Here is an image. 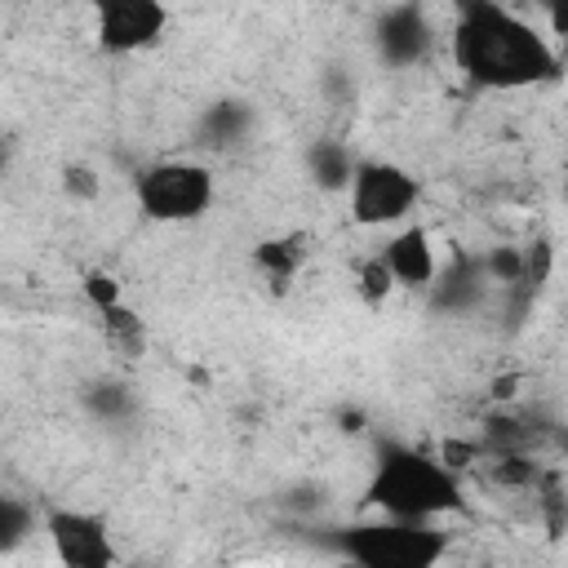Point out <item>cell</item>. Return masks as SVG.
I'll return each mask as SVG.
<instances>
[{"mask_svg":"<svg viewBox=\"0 0 568 568\" xmlns=\"http://www.w3.org/2000/svg\"><path fill=\"white\" fill-rule=\"evenodd\" d=\"M453 58L475 89H528L559 75V53L550 40L528 18L493 0L462 4L453 27Z\"/></svg>","mask_w":568,"mask_h":568,"instance_id":"1","label":"cell"},{"mask_svg":"<svg viewBox=\"0 0 568 568\" xmlns=\"http://www.w3.org/2000/svg\"><path fill=\"white\" fill-rule=\"evenodd\" d=\"M364 501L382 519H404V524H430L439 515H453L466 506L462 479L426 448L413 444H382L373 475L364 484Z\"/></svg>","mask_w":568,"mask_h":568,"instance_id":"2","label":"cell"},{"mask_svg":"<svg viewBox=\"0 0 568 568\" xmlns=\"http://www.w3.org/2000/svg\"><path fill=\"white\" fill-rule=\"evenodd\" d=\"M337 550L351 568H439L448 555V532L435 524H404V519H373L351 524L337 537Z\"/></svg>","mask_w":568,"mask_h":568,"instance_id":"3","label":"cell"},{"mask_svg":"<svg viewBox=\"0 0 568 568\" xmlns=\"http://www.w3.org/2000/svg\"><path fill=\"white\" fill-rule=\"evenodd\" d=\"M133 195H138V209L151 217V222H195L213 209V169L200 164V160H155L146 169H138L133 178Z\"/></svg>","mask_w":568,"mask_h":568,"instance_id":"4","label":"cell"},{"mask_svg":"<svg viewBox=\"0 0 568 568\" xmlns=\"http://www.w3.org/2000/svg\"><path fill=\"white\" fill-rule=\"evenodd\" d=\"M346 200H351V217L359 226H390L417 209L422 182L390 160H355Z\"/></svg>","mask_w":568,"mask_h":568,"instance_id":"5","label":"cell"},{"mask_svg":"<svg viewBox=\"0 0 568 568\" xmlns=\"http://www.w3.org/2000/svg\"><path fill=\"white\" fill-rule=\"evenodd\" d=\"M164 27H169V9L160 0H102L93 9V36L106 53L155 49Z\"/></svg>","mask_w":568,"mask_h":568,"instance_id":"6","label":"cell"},{"mask_svg":"<svg viewBox=\"0 0 568 568\" xmlns=\"http://www.w3.org/2000/svg\"><path fill=\"white\" fill-rule=\"evenodd\" d=\"M44 532L62 568H115V541L98 515L58 506L44 515Z\"/></svg>","mask_w":568,"mask_h":568,"instance_id":"7","label":"cell"},{"mask_svg":"<svg viewBox=\"0 0 568 568\" xmlns=\"http://www.w3.org/2000/svg\"><path fill=\"white\" fill-rule=\"evenodd\" d=\"M430 18L422 4H395L382 9L373 22V44L386 67H417L430 53Z\"/></svg>","mask_w":568,"mask_h":568,"instance_id":"8","label":"cell"},{"mask_svg":"<svg viewBox=\"0 0 568 568\" xmlns=\"http://www.w3.org/2000/svg\"><path fill=\"white\" fill-rule=\"evenodd\" d=\"M377 257L386 262L390 280L404 284V288H430V280H435V271H439L435 244H430L426 226H404V231H395V235L382 244Z\"/></svg>","mask_w":568,"mask_h":568,"instance_id":"9","label":"cell"},{"mask_svg":"<svg viewBox=\"0 0 568 568\" xmlns=\"http://www.w3.org/2000/svg\"><path fill=\"white\" fill-rule=\"evenodd\" d=\"M484 288H488V280L479 271V257H462V253L444 271H435V280H430V293H435L439 311H466V306H475V297Z\"/></svg>","mask_w":568,"mask_h":568,"instance_id":"10","label":"cell"},{"mask_svg":"<svg viewBox=\"0 0 568 568\" xmlns=\"http://www.w3.org/2000/svg\"><path fill=\"white\" fill-rule=\"evenodd\" d=\"M302 244H306L302 235H275V240H262V244L253 248V266L266 275V284H271L275 293L293 284V275H297V266H302V257H306Z\"/></svg>","mask_w":568,"mask_h":568,"instance_id":"11","label":"cell"},{"mask_svg":"<svg viewBox=\"0 0 568 568\" xmlns=\"http://www.w3.org/2000/svg\"><path fill=\"white\" fill-rule=\"evenodd\" d=\"M93 315H98V324H102V333H106V342L115 351H124V355H142L146 351V328L124 302H111V306H102Z\"/></svg>","mask_w":568,"mask_h":568,"instance_id":"12","label":"cell"},{"mask_svg":"<svg viewBox=\"0 0 568 568\" xmlns=\"http://www.w3.org/2000/svg\"><path fill=\"white\" fill-rule=\"evenodd\" d=\"M248 111L240 106V102H217V106H209L204 111V120H200V142L204 146H231L244 129H248Z\"/></svg>","mask_w":568,"mask_h":568,"instance_id":"13","label":"cell"},{"mask_svg":"<svg viewBox=\"0 0 568 568\" xmlns=\"http://www.w3.org/2000/svg\"><path fill=\"white\" fill-rule=\"evenodd\" d=\"M306 164H311L315 182L328 186V191H342L351 182V169H355V160H351V151L342 142H315L306 151Z\"/></svg>","mask_w":568,"mask_h":568,"instance_id":"14","label":"cell"},{"mask_svg":"<svg viewBox=\"0 0 568 568\" xmlns=\"http://www.w3.org/2000/svg\"><path fill=\"white\" fill-rule=\"evenodd\" d=\"M31 532H36V510H31L22 497L0 493V555L18 550Z\"/></svg>","mask_w":568,"mask_h":568,"instance_id":"15","label":"cell"},{"mask_svg":"<svg viewBox=\"0 0 568 568\" xmlns=\"http://www.w3.org/2000/svg\"><path fill=\"white\" fill-rule=\"evenodd\" d=\"M524 266H528V253H524V248H510V244L488 248V253L479 257L484 280H488V284H506V288L524 284Z\"/></svg>","mask_w":568,"mask_h":568,"instance_id":"16","label":"cell"},{"mask_svg":"<svg viewBox=\"0 0 568 568\" xmlns=\"http://www.w3.org/2000/svg\"><path fill=\"white\" fill-rule=\"evenodd\" d=\"M390 288H395V280H390V271H386V262L382 257H368L364 266H359V293H364V302H386L390 297Z\"/></svg>","mask_w":568,"mask_h":568,"instance_id":"17","label":"cell"},{"mask_svg":"<svg viewBox=\"0 0 568 568\" xmlns=\"http://www.w3.org/2000/svg\"><path fill=\"white\" fill-rule=\"evenodd\" d=\"M129 395H124V386H115V382H98L93 390H89V408L98 413V417H124L129 413Z\"/></svg>","mask_w":568,"mask_h":568,"instance_id":"18","label":"cell"},{"mask_svg":"<svg viewBox=\"0 0 568 568\" xmlns=\"http://www.w3.org/2000/svg\"><path fill=\"white\" fill-rule=\"evenodd\" d=\"M435 457H439V462H444V466L457 475V470L475 466V457H484V453H479V444H475V439H444Z\"/></svg>","mask_w":568,"mask_h":568,"instance_id":"19","label":"cell"},{"mask_svg":"<svg viewBox=\"0 0 568 568\" xmlns=\"http://www.w3.org/2000/svg\"><path fill=\"white\" fill-rule=\"evenodd\" d=\"M84 297H89L93 311H102V306H111V302H124V297H120V284H115L111 275H102V271H89V275H84Z\"/></svg>","mask_w":568,"mask_h":568,"instance_id":"20","label":"cell"},{"mask_svg":"<svg viewBox=\"0 0 568 568\" xmlns=\"http://www.w3.org/2000/svg\"><path fill=\"white\" fill-rule=\"evenodd\" d=\"M67 195H80V200L98 195V178H93V169H84V164L67 169Z\"/></svg>","mask_w":568,"mask_h":568,"instance_id":"21","label":"cell"},{"mask_svg":"<svg viewBox=\"0 0 568 568\" xmlns=\"http://www.w3.org/2000/svg\"><path fill=\"white\" fill-rule=\"evenodd\" d=\"M4 155H9V146H4V142H0V164H4Z\"/></svg>","mask_w":568,"mask_h":568,"instance_id":"22","label":"cell"}]
</instances>
